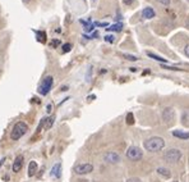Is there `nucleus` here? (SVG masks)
<instances>
[{
  "mask_svg": "<svg viewBox=\"0 0 189 182\" xmlns=\"http://www.w3.org/2000/svg\"><path fill=\"white\" fill-rule=\"evenodd\" d=\"M27 131H28L27 123L22 122V121H21V122H17L14 125L13 129H12V132H10V138H12V140H14V141H17V140H19L21 137H23L26 133H27Z\"/></svg>",
  "mask_w": 189,
  "mask_h": 182,
  "instance_id": "obj_2",
  "label": "nucleus"
},
{
  "mask_svg": "<svg viewBox=\"0 0 189 182\" xmlns=\"http://www.w3.org/2000/svg\"><path fill=\"white\" fill-rule=\"evenodd\" d=\"M182 158V151L179 149H169L165 154H164V159L167 163H176Z\"/></svg>",
  "mask_w": 189,
  "mask_h": 182,
  "instance_id": "obj_4",
  "label": "nucleus"
},
{
  "mask_svg": "<svg viewBox=\"0 0 189 182\" xmlns=\"http://www.w3.org/2000/svg\"><path fill=\"white\" fill-rule=\"evenodd\" d=\"M147 55H148L150 58H152L153 60H157V62H161V63H166V62H167V59L162 58V57H159V55H156V54L151 53V51H147Z\"/></svg>",
  "mask_w": 189,
  "mask_h": 182,
  "instance_id": "obj_16",
  "label": "nucleus"
},
{
  "mask_svg": "<svg viewBox=\"0 0 189 182\" xmlns=\"http://www.w3.org/2000/svg\"><path fill=\"white\" fill-rule=\"evenodd\" d=\"M162 119H164V122L167 123V125H171L174 122V119H175V110L173 108H165L164 112H162Z\"/></svg>",
  "mask_w": 189,
  "mask_h": 182,
  "instance_id": "obj_7",
  "label": "nucleus"
},
{
  "mask_svg": "<svg viewBox=\"0 0 189 182\" xmlns=\"http://www.w3.org/2000/svg\"><path fill=\"white\" fill-rule=\"evenodd\" d=\"M133 123H134V116H133V113H128L127 114V125L132 126Z\"/></svg>",
  "mask_w": 189,
  "mask_h": 182,
  "instance_id": "obj_18",
  "label": "nucleus"
},
{
  "mask_svg": "<svg viewBox=\"0 0 189 182\" xmlns=\"http://www.w3.org/2000/svg\"><path fill=\"white\" fill-rule=\"evenodd\" d=\"M143 146H144V149L150 153H159L160 150L165 148V140L162 137L153 136V137L147 138V140L144 141Z\"/></svg>",
  "mask_w": 189,
  "mask_h": 182,
  "instance_id": "obj_1",
  "label": "nucleus"
},
{
  "mask_svg": "<svg viewBox=\"0 0 189 182\" xmlns=\"http://www.w3.org/2000/svg\"><path fill=\"white\" fill-rule=\"evenodd\" d=\"M60 44H62V42H60V40H58V39H54V40H51V42H50V46L51 48H58Z\"/></svg>",
  "mask_w": 189,
  "mask_h": 182,
  "instance_id": "obj_19",
  "label": "nucleus"
},
{
  "mask_svg": "<svg viewBox=\"0 0 189 182\" xmlns=\"http://www.w3.org/2000/svg\"><path fill=\"white\" fill-rule=\"evenodd\" d=\"M54 119H55V117L53 116V117H50V118H47V121H46V128H50L51 126H53V123H54Z\"/></svg>",
  "mask_w": 189,
  "mask_h": 182,
  "instance_id": "obj_24",
  "label": "nucleus"
},
{
  "mask_svg": "<svg viewBox=\"0 0 189 182\" xmlns=\"http://www.w3.org/2000/svg\"><path fill=\"white\" fill-rule=\"evenodd\" d=\"M60 175H62V164H60V163H56L55 166L51 168V176L55 177V178H59Z\"/></svg>",
  "mask_w": 189,
  "mask_h": 182,
  "instance_id": "obj_12",
  "label": "nucleus"
},
{
  "mask_svg": "<svg viewBox=\"0 0 189 182\" xmlns=\"http://www.w3.org/2000/svg\"><path fill=\"white\" fill-rule=\"evenodd\" d=\"M123 2H124V4H127V5L133 4V0H123Z\"/></svg>",
  "mask_w": 189,
  "mask_h": 182,
  "instance_id": "obj_29",
  "label": "nucleus"
},
{
  "mask_svg": "<svg viewBox=\"0 0 189 182\" xmlns=\"http://www.w3.org/2000/svg\"><path fill=\"white\" fill-rule=\"evenodd\" d=\"M36 36H37V41H40L41 44H45L46 42V32L45 31H37Z\"/></svg>",
  "mask_w": 189,
  "mask_h": 182,
  "instance_id": "obj_15",
  "label": "nucleus"
},
{
  "mask_svg": "<svg viewBox=\"0 0 189 182\" xmlns=\"http://www.w3.org/2000/svg\"><path fill=\"white\" fill-rule=\"evenodd\" d=\"M46 110H47V113H51V110H53V105H51V104H49Z\"/></svg>",
  "mask_w": 189,
  "mask_h": 182,
  "instance_id": "obj_30",
  "label": "nucleus"
},
{
  "mask_svg": "<svg viewBox=\"0 0 189 182\" xmlns=\"http://www.w3.org/2000/svg\"><path fill=\"white\" fill-rule=\"evenodd\" d=\"M93 171V166L91 163H81V164H77L74 167V172L77 175L83 176V175H88Z\"/></svg>",
  "mask_w": 189,
  "mask_h": 182,
  "instance_id": "obj_6",
  "label": "nucleus"
},
{
  "mask_svg": "<svg viewBox=\"0 0 189 182\" xmlns=\"http://www.w3.org/2000/svg\"><path fill=\"white\" fill-rule=\"evenodd\" d=\"M127 182H141V180L139 178H129Z\"/></svg>",
  "mask_w": 189,
  "mask_h": 182,
  "instance_id": "obj_28",
  "label": "nucleus"
},
{
  "mask_svg": "<svg viewBox=\"0 0 189 182\" xmlns=\"http://www.w3.org/2000/svg\"><path fill=\"white\" fill-rule=\"evenodd\" d=\"M162 68L165 69H170V71H182L180 68H176V67H169V66H162Z\"/></svg>",
  "mask_w": 189,
  "mask_h": 182,
  "instance_id": "obj_26",
  "label": "nucleus"
},
{
  "mask_svg": "<svg viewBox=\"0 0 189 182\" xmlns=\"http://www.w3.org/2000/svg\"><path fill=\"white\" fill-rule=\"evenodd\" d=\"M23 2H28V0H23Z\"/></svg>",
  "mask_w": 189,
  "mask_h": 182,
  "instance_id": "obj_33",
  "label": "nucleus"
},
{
  "mask_svg": "<svg viewBox=\"0 0 189 182\" xmlns=\"http://www.w3.org/2000/svg\"><path fill=\"white\" fill-rule=\"evenodd\" d=\"M53 83H54V77L53 76H46L44 80H42V82H41V85L38 86V94H41V95H47L49 94V91L51 90V87H53Z\"/></svg>",
  "mask_w": 189,
  "mask_h": 182,
  "instance_id": "obj_3",
  "label": "nucleus"
},
{
  "mask_svg": "<svg viewBox=\"0 0 189 182\" xmlns=\"http://www.w3.org/2000/svg\"><path fill=\"white\" fill-rule=\"evenodd\" d=\"M46 121H47V118L46 117H44L41 119V122H40V125H38V128H37V132H40L42 128H44V126H45V123H46Z\"/></svg>",
  "mask_w": 189,
  "mask_h": 182,
  "instance_id": "obj_22",
  "label": "nucleus"
},
{
  "mask_svg": "<svg viewBox=\"0 0 189 182\" xmlns=\"http://www.w3.org/2000/svg\"><path fill=\"white\" fill-rule=\"evenodd\" d=\"M104 160L106 163H110V164H118L120 162V155L118 153H114V151H109L104 155Z\"/></svg>",
  "mask_w": 189,
  "mask_h": 182,
  "instance_id": "obj_8",
  "label": "nucleus"
},
{
  "mask_svg": "<svg viewBox=\"0 0 189 182\" xmlns=\"http://www.w3.org/2000/svg\"><path fill=\"white\" fill-rule=\"evenodd\" d=\"M37 171H38V166H37V163L36 162H30V164H28V176L30 177H33L37 173Z\"/></svg>",
  "mask_w": 189,
  "mask_h": 182,
  "instance_id": "obj_11",
  "label": "nucleus"
},
{
  "mask_svg": "<svg viewBox=\"0 0 189 182\" xmlns=\"http://www.w3.org/2000/svg\"><path fill=\"white\" fill-rule=\"evenodd\" d=\"M105 41L106 42H110V44H113V42L115 41V37L113 36V35H106V36H105Z\"/></svg>",
  "mask_w": 189,
  "mask_h": 182,
  "instance_id": "obj_23",
  "label": "nucleus"
},
{
  "mask_svg": "<svg viewBox=\"0 0 189 182\" xmlns=\"http://www.w3.org/2000/svg\"><path fill=\"white\" fill-rule=\"evenodd\" d=\"M185 26H187V27H188V28H189V18H188V19H187V21H185Z\"/></svg>",
  "mask_w": 189,
  "mask_h": 182,
  "instance_id": "obj_32",
  "label": "nucleus"
},
{
  "mask_svg": "<svg viewBox=\"0 0 189 182\" xmlns=\"http://www.w3.org/2000/svg\"><path fill=\"white\" fill-rule=\"evenodd\" d=\"M123 57L128 60H131V62H135V60H138V58H137L135 55H131V54H123Z\"/></svg>",
  "mask_w": 189,
  "mask_h": 182,
  "instance_id": "obj_20",
  "label": "nucleus"
},
{
  "mask_svg": "<svg viewBox=\"0 0 189 182\" xmlns=\"http://www.w3.org/2000/svg\"><path fill=\"white\" fill-rule=\"evenodd\" d=\"M72 44H69V42H66V44L63 45V53H68V51H70L72 50Z\"/></svg>",
  "mask_w": 189,
  "mask_h": 182,
  "instance_id": "obj_21",
  "label": "nucleus"
},
{
  "mask_svg": "<svg viewBox=\"0 0 189 182\" xmlns=\"http://www.w3.org/2000/svg\"><path fill=\"white\" fill-rule=\"evenodd\" d=\"M184 53H185V55L189 58V45H187V46L184 48Z\"/></svg>",
  "mask_w": 189,
  "mask_h": 182,
  "instance_id": "obj_27",
  "label": "nucleus"
},
{
  "mask_svg": "<svg viewBox=\"0 0 189 182\" xmlns=\"http://www.w3.org/2000/svg\"><path fill=\"white\" fill-rule=\"evenodd\" d=\"M156 2L160 3V4H162V5H165V6H169L170 3H171V0H156Z\"/></svg>",
  "mask_w": 189,
  "mask_h": 182,
  "instance_id": "obj_25",
  "label": "nucleus"
},
{
  "mask_svg": "<svg viewBox=\"0 0 189 182\" xmlns=\"http://www.w3.org/2000/svg\"><path fill=\"white\" fill-rule=\"evenodd\" d=\"M23 167V157L22 155H18V157L15 158L14 163H13V172L14 173H18Z\"/></svg>",
  "mask_w": 189,
  "mask_h": 182,
  "instance_id": "obj_9",
  "label": "nucleus"
},
{
  "mask_svg": "<svg viewBox=\"0 0 189 182\" xmlns=\"http://www.w3.org/2000/svg\"><path fill=\"white\" fill-rule=\"evenodd\" d=\"M127 158L133 160V162H138L143 158V151L138 146H131V148L127 150Z\"/></svg>",
  "mask_w": 189,
  "mask_h": 182,
  "instance_id": "obj_5",
  "label": "nucleus"
},
{
  "mask_svg": "<svg viewBox=\"0 0 189 182\" xmlns=\"http://www.w3.org/2000/svg\"><path fill=\"white\" fill-rule=\"evenodd\" d=\"M173 182H178V181H173Z\"/></svg>",
  "mask_w": 189,
  "mask_h": 182,
  "instance_id": "obj_34",
  "label": "nucleus"
},
{
  "mask_svg": "<svg viewBox=\"0 0 189 182\" xmlns=\"http://www.w3.org/2000/svg\"><path fill=\"white\" fill-rule=\"evenodd\" d=\"M142 17L144 19H152L153 17H156V12H155L151 6H147L142 11Z\"/></svg>",
  "mask_w": 189,
  "mask_h": 182,
  "instance_id": "obj_10",
  "label": "nucleus"
},
{
  "mask_svg": "<svg viewBox=\"0 0 189 182\" xmlns=\"http://www.w3.org/2000/svg\"><path fill=\"white\" fill-rule=\"evenodd\" d=\"M157 173H159L160 176L165 177V178H170V177H171V172H170L167 168H164V167L157 168Z\"/></svg>",
  "mask_w": 189,
  "mask_h": 182,
  "instance_id": "obj_14",
  "label": "nucleus"
},
{
  "mask_svg": "<svg viewBox=\"0 0 189 182\" xmlns=\"http://www.w3.org/2000/svg\"><path fill=\"white\" fill-rule=\"evenodd\" d=\"M107 31H122L123 30V23H116V24H113L111 27H106Z\"/></svg>",
  "mask_w": 189,
  "mask_h": 182,
  "instance_id": "obj_17",
  "label": "nucleus"
},
{
  "mask_svg": "<svg viewBox=\"0 0 189 182\" xmlns=\"http://www.w3.org/2000/svg\"><path fill=\"white\" fill-rule=\"evenodd\" d=\"M173 136L174 137H178L180 140H188L189 138V132H183V131H173Z\"/></svg>",
  "mask_w": 189,
  "mask_h": 182,
  "instance_id": "obj_13",
  "label": "nucleus"
},
{
  "mask_svg": "<svg viewBox=\"0 0 189 182\" xmlns=\"http://www.w3.org/2000/svg\"><path fill=\"white\" fill-rule=\"evenodd\" d=\"M188 2H189V0H188Z\"/></svg>",
  "mask_w": 189,
  "mask_h": 182,
  "instance_id": "obj_35",
  "label": "nucleus"
},
{
  "mask_svg": "<svg viewBox=\"0 0 189 182\" xmlns=\"http://www.w3.org/2000/svg\"><path fill=\"white\" fill-rule=\"evenodd\" d=\"M95 24H96V26H105V27H106V26H107V23H100V22H96V23H95Z\"/></svg>",
  "mask_w": 189,
  "mask_h": 182,
  "instance_id": "obj_31",
  "label": "nucleus"
}]
</instances>
